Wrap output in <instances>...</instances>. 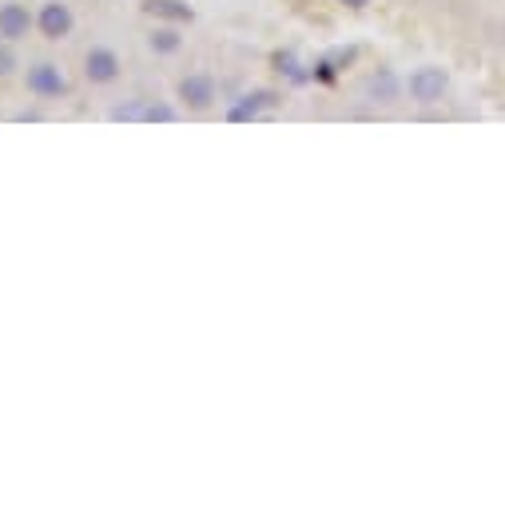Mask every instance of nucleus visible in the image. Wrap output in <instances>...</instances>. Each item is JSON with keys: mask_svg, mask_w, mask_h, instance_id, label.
<instances>
[{"mask_svg": "<svg viewBox=\"0 0 505 505\" xmlns=\"http://www.w3.org/2000/svg\"><path fill=\"white\" fill-rule=\"evenodd\" d=\"M338 5H346V8H370L375 0H338Z\"/></svg>", "mask_w": 505, "mask_h": 505, "instance_id": "dca6fc26", "label": "nucleus"}, {"mask_svg": "<svg viewBox=\"0 0 505 505\" xmlns=\"http://www.w3.org/2000/svg\"><path fill=\"white\" fill-rule=\"evenodd\" d=\"M175 100L188 108V112H211L215 100H219L215 76H207V72H188V76H180V84H175Z\"/></svg>", "mask_w": 505, "mask_h": 505, "instance_id": "7ed1b4c3", "label": "nucleus"}, {"mask_svg": "<svg viewBox=\"0 0 505 505\" xmlns=\"http://www.w3.org/2000/svg\"><path fill=\"white\" fill-rule=\"evenodd\" d=\"M279 104H283L279 92H271V88H255V92L239 96V100L227 108V119H232V124H247V119H259L263 112H271V108H279Z\"/></svg>", "mask_w": 505, "mask_h": 505, "instance_id": "6e6552de", "label": "nucleus"}, {"mask_svg": "<svg viewBox=\"0 0 505 505\" xmlns=\"http://www.w3.org/2000/svg\"><path fill=\"white\" fill-rule=\"evenodd\" d=\"M180 119V108L171 104H148L144 108V124H175Z\"/></svg>", "mask_w": 505, "mask_h": 505, "instance_id": "ddd939ff", "label": "nucleus"}, {"mask_svg": "<svg viewBox=\"0 0 505 505\" xmlns=\"http://www.w3.org/2000/svg\"><path fill=\"white\" fill-rule=\"evenodd\" d=\"M144 108H148V100H131V104H119V108H112V116L116 124H144Z\"/></svg>", "mask_w": 505, "mask_h": 505, "instance_id": "9b49d317", "label": "nucleus"}, {"mask_svg": "<svg viewBox=\"0 0 505 505\" xmlns=\"http://www.w3.org/2000/svg\"><path fill=\"white\" fill-rule=\"evenodd\" d=\"M119 76H124V60H119L116 48L92 44V48L84 52V80L92 88H108V84H116Z\"/></svg>", "mask_w": 505, "mask_h": 505, "instance_id": "20e7f679", "label": "nucleus"}, {"mask_svg": "<svg viewBox=\"0 0 505 505\" xmlns=\"http://www.w3.org/2000/svg\"><path fill=\"white\" fill-rule=\"evenodd\" d=\"M76 28V16H72V5L68 0H44V5L36 8V32L48 44H60L68 40Z\"/></svg>", "mask_w": 505, "mask_h": 505, "instance_id": "39448f33", "label": "nucleus"}, {"mask_svg": "<svg viewBox=\"0 0 505 505\" xmlns=\"http://www.w3.org/2000/svg\"><path fill=\"white\" fill-rule=\"evenodd\" d=\"M406 96L418 108H438L449 96V72L438 68V64H422V68H414L410 80H406Z\"/></svg>", "mask_w": 505, "mask_h": 505, "instance_id": "f03ea898", "label": "nucleus"}, {"mask_svg": "<svg viewBox=\"0 0 505 505\" xmlns=\"http://www.w3.org/2000/svg\"><path fill=\"white\" fill-rule=\"evenodd\" d=\"M148 48L156 52V57H175V52L183 48V36L175 28H151L148 32Z\"/></svg>", "mask_w": 505, "mask_h": 505, "instance_id": "9d476101", "label": "nucleus"}, {"mask_svg": "<svg viewBox=\"0 0 505 505\" xmlns=\"http://www.w3.org/2000/svg\"><path fill=\"white\" fill-rule=\"evenodd\" d=\"M274 64H279V72L287 76V80H294V84H306V80H314L311 72H303V64L291 57V52H279V57H274Z\"/></svg>", "mask_w": 505, "mask_h": 505, "instance_id": "f8f14e48", "label": "nucleus"}, {"mask_svg": "<svg viewBox=\"0 0 505 505\" xmlns=\"http://www.w3.org/2000/svg\"><path fill=\"white\" fill-rule=\"evenodd\" d=\"M362 96H366L375 108H394L406 96V80L394 68H378L366 76V84H362Z\"/></svg>", "mask_w": 505, "mask_h": 505, "instance_id": "423d86ee", "label": "nucleus"}, {"mask_svg": "<svg viewBox=\"0 0 505 505\" xmlns=\"http://www.w3.org/2000/svg\"><path fill=\"white\" fill-rule=\"evenodd\" d=\"M32 32H36V16H32L20 0H5V5H0V40L20 44V40H28Z\"/></svg>", "mask_w": 505, "mask_h": 505, "instance_id": "0eeeda50", "label": "nucleus"}, {"mask_svg": "<svg viewBox=\"0 0 505 505\" xmlns=\"http://www.w3.org/2000/svg\"><path fill=\"white\" fill-rule=\"evenodd\" d=\"M144 13L156 20H168V25H191L195 8L188 0H144Z\"/></svg>", "mask_w": 505, "mask_h": 505, "instance_id": "1a4fd4ad", "label": "nucleus"}, {"mask_svg": "<svg viewBox=\"0 0 505 505\" xmlns=\"http://www.w3.org/2000/svg\"><path fill=\"white\" fill-rule=\"evenodd\" d=\"M311 76L318 84H335V76H338V68H335V60H318L314 68H311Z\"/></svg>", "mask_w": 505, "mask_h": 505, "instance_id": "2eb2a0df", "label": "nucleus"}, {"mask_svg": "<svg viewBox=\"0 0 505 505\" xmlns=\"http://www.w3.org/2000/svg\"><path fill=\"white\" fill-rule=\"evenodd\" d=\"M16 68H20V60H16V52H13V44L0 40V80L16 76Z\"/></svg>", "mask_w": 505, "mask_h": 505, "instance_id": "4468645a", "label": "nucleus"}, {"mask_svg": "<svg viewBox=\"0 0 505 505\" xmlns=\"http://www.w3.org/2000/svg\"><path fill=\"white\" fill-rule=\"evenodd\" d=\"M25 88L36 96V100H44V104H57V100H68V96H72V80H68V72H64L57 60L28 64Z\"/></svg>", "mask_w": 505, "mask_h": 505, "instance_id": "f257e3e1", "label": "nucleus"}]
</instances>
